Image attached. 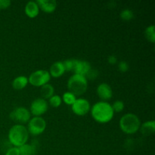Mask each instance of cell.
<instances>
[{
    "label": "cell",
    "instance_id": "obj_26",
    "mask_svg": "<svg viewBox=\"0 0 155 155\" xmlns=\"http://www.w3.org/2000/svg\"><path fill=\"white\" fill-rule=\"evenodd\" d=\"M74 59H66L63 61L64 67L65 71H72L74 68Z\"/></svg>",
    "mask_w": 155,
    "mask_h": 155
},
{
    "label": "cell",
    "instance_id": "obj_13",
    "mask_svg": "<svg viewBox=\"0 0 155 155\" xmlns=\"http://www.w3.org/2000/svg\"><path fill=\"white\" fill-rule=\"evenodd\" d=\"M48 72H49L51 77H54V78H58V77H61L65 72L63 61H58L54 62V63L51 65V67H50Z\"/></svg>",
    "mask_w": 155,
    "mask_h": 155
},
{
    "label": "cell",
    "instance_id": "obj_2",
    "mask_svg": "<svg viewBox=\"0 0 155 155\" xmlns=\"http://www.w3.org/2000/svg\"><path fill=\"white\" fill-rule=\"evenodd\" d=\"M29 136L30 134L27 127L22 124H15L9 130L8 139L14 147L19 148L24 144L27 143Z\"/></svg>",
    "mask_w": 155,
    "mask_h": 155
},
{
    "label": "cell",
    "instance_id": "obj_18",
    "mask_svg": "<svg viewBox=\"0 0 155 155\" xmlns=\"http://www.w3.org/2000/svg\"><path fill=\"white\" fill-rule=\"evenodd\" d=\"M40 95L41 98L47 100L49 99L52 95H54V86L49 83L43 85L40 87Z\"/></svg>",
    "mask_w": 155,
    "mask_h": 155
},
{
    "label": "cell",
    "instance_id": "obj_1",
    "mask_svg": "<svg viewBox=\"0 0 155 155\" xmlns=\"http://www.w3.org/2000/svg\"><path fill=\"white\" fill-rule=\"evenodd\" d=\"M91 115L92 118L99 124H107L114 117V112L111 104L107 101H100L91 107Z\"/></svg>",
    "mask_w": 155,
    "mask_h": 155
},
{
    "label": "cell",
    "instance_id": "obj_8",
    "mask_svg": "<svg viewBox=\"0 0 155 155\" xmlns=\"http://www.w3.org/2000/svg\"><path fill=\"white\" fill-rule=\"evenodd\" d=\"M48 103L47 100L42 98H37L33 100L30 104V112L34 117H41L48 109Z\"/></svg>",
    "mask_w": 155,
    "mask_h": 155
},
{
    "label": "cell",
    "instance_id": "obj_17",
    "mask_svg": "<svg viewBox=\"0 0 155 155\" xmlns=\"http://www.w3.org/2000/svg\"><path fill=\"white\" fill-rule=\"evenodd\" d=\"M28 83V77L24 75H21L14 79L12 83V87L15 89H16V90H21V89H24L27 86Z\"/></svg>",
    "mask_w": 155,
    "mask_h": 155
},
{
    "label": "cell",
    "instance_id": "obj_14",
    "mask_svg": "<svg viewBox=\"0 0 155 155\" xmlns=\"http://www.w3.org/2000/svg\"><path fill=\"white\" fill-rule=\"evenodd\" d=\"M25 14L30 18H36L39 13V7L36 1H29L24 7Z\"/></svg>",
    "mask_w": 155,
    "mask_h": 155
},
{
    "label": "cell",
    "instance_id": "obj_7",
    "mask_svg": "<svg viewBox=\"0 0 155 155\" xmlns=\"http://www.w3.org/2000/svg\"><path fill=\"white\" fill-rule=\"evenodd\" d=\"M9 117L14 122L17 123L16 124H27L31 118V114H30V110L27 107H17L12 110L9 114Z\"/></svg>",
    "mask_w": 155,
    "mask_h": 155
},
{
    "label": "cell",
    "instance_id": "obj_12",
    "mask_svg": "<svg viewBox=\"0 0 155 155\" xmlns=\"http://www.w3.org/2000/svg\"><path fill=\"white\" fill-rule=\"evenodd\" d=\"M39 9H42L45 13H52L55 11L58 3L55 0H37Z\"/></svg>",
    "mask_w": 155,
    "mask_h": 155
},
{
    "label": "cell",
    "instance_id": "obj_20",
    "mask_svg": "<svg viewBox=\"0 0 155 155\" xmlns=\"http://www.w3.org/2000/svg\"><path fill=\"white\" fill-rule=\"evenodd\" d=\"M62 101L68 105H72L74 104V101L77 99V96L75 95L72 93V92H69V91H67V92H64V94L61 96Z\"/></svg>",
    "mask_w": 155,
    "mask_h": 155
},
{
    "label": "cell",
    "instance_id": "obj_15",
    "mask_svg": "<svg viewBox=\"0 0 155 155\" xmlns=\"http://www.w3.org/2000/svg\"><path fill=\"white\" fill-rule=\"evenodd\" d=\"M18 148L21 155H36L37 154L38 145L35 142L26 143Z\"/></svg>",
    "mask_w": 155,
    "mask_h": 155
},
{
    "label": "cell",
    "instance_id": "obj_25",
    "mask_svg": "<svg viewBox=\"0 0 155 155\" xmlns=\"http://www.w3.org/2000/svg\"><path fill=\"white\" fill-rule=\"evenodd\" d=\"M118 70L122 73H126L129 71L130 69V65H129L128 62L126 61H120L118 62Z\"/></svg>",
    "mask_w": 155,
    "mask_h": 155
},
{
    "label": "cell",
    "instance_id": "obj_5",
    "mask_svg": "<svg viewBox=\"0 0 155 155\" xmlns=\"http://www.w3.org/2000/svg\"><path fill=\"white\" fill-rule=\"evenodd\" d=\"M48 71L46 70H37L30 74L28 77V82L30 85L36 87H41L43 85L48 83L51 80Z\"/></svg>",
    "mask_w": 155,
    "mask_h": 155
},
{
    "label": "cell",
    "instance_id": "obj_22",
    "mask_svg": "<svg viewBox=\"0 0 155 155\" xmlns=\"http://www.w3.org/2000/svg\"><path fill=\"white\" fill-rule=\"evenodd\" d=\"M48 105H51L53 107H58L59 106H61L62 103V98L61 96L59 95H55L51 97V98L48 99Z\"/></svg>",
    "mask_w": 155,
    "mask_h": 155
},
{
    "label": "cell",
    "instance_id": "obj_11",
    "mask_svg": "<svg viewBox=\"0 0 155 155\" xmlns=\"http://www.w3.org/2000/svg\"><path fill=\"white\" fill-rule=\"evenodd\" d=\"M96 92L101 101H107L113 96V89L107 83H101L97 86Z\"/></svg>",
    "mask_w": 155,
    "mask_h": 155
},
{
    "label": "cell",
    "instance_id": "obj_16",
    "mask_svg": "<svg viewBox=\"0 0 155 155\" xmlns=\"http://www.w3.org/2000/svg\"><path fill=\"white\" fill-rule=\"evenodd\" d=\"M139 131L145 136H148L152 135L155 131V121L147 120L141 124Z\"/></svg>",
    "mask_w": 155,
    "mask_h": 155
},
{
    "label": "cell",
    "instance_id": "obj_21",
    "mask_svg": "<svg viewBox=\"0 0 155 155\" xmlns=\"http://www.w3.org/2000/svg\"><path fill=\"white\" fill-rule=\"evenodd\" d=\"M120 16L122 20L128 21L134 18V12H133V10H131L130 8H124L120 12Z\"/></svg>",
    "mask_w": 155,
    "mask_h": 155
},
{
    "label": "cell",
    "instance_id": "obj_9",
    "mask_svg": "<svg viewBox=\"0 0 155 155\" xmlns=\"http://www.w3.org/2000/svg\"><path fill=\"white\" fill-rule=\"evenodd\" d=\"M71 109L77 116H85L90 111V102L86 98H77L74 104L71 105Z\"/></svg>",
    "mask_w": 155,
    "mask_h": 155
},
{
    "label": "cell",
    "instance_id": "obj_28",
    "mask_svg": "<svg viewBox=\"0 0 155 155\" xmlns=\"http://www.w3.org/2000/svg\"><path fill=\"white\" fill-rule=\"evenodd\" d=\"M12 5V1L10 0H0V9H6L9 8Z\"/></svg>",
    "mask_w": 155,
    "mask_h": 155
},
{
    "label": "cell",
    "instance_id": "obj_6",
    "mask_svg": "<svg viewBox=\"0 0 155 155\" xmlns=\"http://www.w3.org/2000/svg\"><path fill=\"white\" fill-rule=\"evenodd\" d=\"M27 130L29 134L33 136H37L45 132L47 127V123L45 120L42 117H33L30 118L27 123Z\"/></svg>",
    "mask_w": 155,
    "mask_h": 155
},
{
    "label": "cell",
    "instance_id": "obj_23",
    "mask_svg": "<svg viewBox=\"0 0 155 155\" xmlns=\"http://www.w3.org/2000/svg\"><path fill=\"white\" fill-rule=\"evenodd\" d=\"M111 106L114 113L115 112L119 113V112H121L124 110V107H125V104H124V102L122 100H116L115 101H114Z\"/></svg>",
    "mask_w": 155,
    "mask_h": 155
},
{
    "label": "cell",
    "instance_id": "obj_24",
    "mask_svg": "<svg viewBox=\"0 0 155 155\" xmlns=\"http://www.w3.org/2000/svg\"><path fill=\"white\" fill-rule=\"evenodd\" d=\"M98 75H99V72H98V70L92 68V69L87 73V74L85 76V77H86V78L87 79L88 81H89V80H96L97 77H98Z\"/></svg>",
    "mask_w": 155,
    "mask_h": 155
},
{
    "label": "cell",
    "instance_id": "obj_19",
    "mask_svg": "<svg viewBox=\"0 0 155 155\" xmlns=\"http://www.w3.org/2000/svg\"><path fill=\"white\" fill-rule=\"evenodd\" d=\"M144 35L149 42L154 43L155 41V27L154 24H151L145 29Z\"/></svg>",
    "mask_w": 155,
    "mask_h": 155
},
{
    "label": "cell",
    "instance_id": "obj_3",
    "mask_svg": "<svg viewBox=\"0 0 155 155\" xmlns=\"http://www.w3.org/2000/svg\"><path fill=\"white\" fill-rule=\"evenodd\" d=\"M141 124V120L136 114L127 113L120 119L119 127L124 133L133 135L139 131Z\"/></svg>",
    "mask_w": 155,
    "mask_h": 155
},
{
    "label": "cell",
    "instance_id": "obj_29",
    "mask_svg": "<svg viewBox=\"0 0 155 155\" xmlns=\"http://www.w3.org/2000/svg\"><path fill=\"white\" fill-rule=\"evenodd\" d=\"M107 62L109 64H117L118 62L117 57L116 55H114V54H110V55H109L107 57Z\"/></svg>",
    "mask_w": 155,
    "mask_h": 155
},
{
    "label": "cell",
    "instance_id": "obj_10",
    "mask_svg": "<svg viewBox=\"0 0 155 155\" xmlns=\"http://www.w3.org/2000/svg\"><path fill=\"white\" fill-rule=\"evenodd\" d=\"M91 69H92L91 64L87 61L80 60V59L74 60V68L72 71L75 74H80L85 77Z\"/></svg>",
    "mask_w": 155,
    "mask_h": 155
},
{
    "label": "cell",
    "instance_id": "obj_27",
    "mask_svg": "<svg viewBox=\"0 0 155 155\" xmlns=\"http://www.w3.org/2000/svg\"><path fill=\"white\" fill-rule=\"evenodd\" d=\"M5 155H21V154H20L19 148H17V147L13 146L7 150V151H6Z\"/></svg>",
    "mask_w": 155,
    "mask_h": 155
},
{
    "label": "cell",
    "instance_id": "obj_4",
    "mask_svg": "<svg viewBox=\"0 0 155 155\" xmlns=\"http://www.w3.org/2000/svg\"><path fill=\"white\" fill-rule=\"evenodd\" d=\"M67 86L69 92L76 96H80L87 91L88 80L84 76L74 74L68 79Z\"/></svg>",
    "mask_w": 155,
    "mask_h": 155
},
{
    "label": "cell",
    "instance_id": "obj_30",
    "mask_svg": "<svg viewBox=\"0 0 155 155\" xmlns=\"http://www.w3.org/2000/svg\"><path fill=\"white\" fill-rule=\"evenodd\" d=\"M124 155H130V154H124Z\"/></svg>",
    "mask_w": 155,
    "mask_h": 155
}]
</instances>
